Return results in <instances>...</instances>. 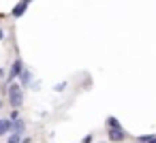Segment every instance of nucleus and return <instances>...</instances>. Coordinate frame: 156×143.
<instances>
[{
  "label": "nucleus",
  "mask_w": 156,
  "mask_h": 143,
  "mask_svg": "<svg viewBox=\"0 0 156 143\" xmlns=\"http://www.w3.org/2000/svg\"><path fill=\"white\" fill-rule=\"evenodd\" d=\"M9 100H11V105L17 109V107H22V100H24V94H22V85H17V83H13L11 88H9Z\"/></svg>",
  "instance_id": "f257e3e1"
},
{
  "label": "nucleus",
  "mask_w": 156,
  "mask_h": 143,
  "mask_svg": "<svg viewBox=\"0 0 156 143\" xmlns=\"http://www.w3.org/2000/svg\"><path fill=\"white\" fill-rule=\"evenodd\" d=\"M109 139L111 141H124V130L122 128H111L109 130Z\"/></svg>",
  "instance_id": "f03ea898"
},
{
  "label": "nucleus",
  "mask_w": 156,
  "mask_h": 143,
  "mask_svg": "<svg viewBox=\"0 0 156 143\" xmlns=\"http://www.w3.org/2000/svg\"><path fill=\"white\" fill-rule=\"evenodd\" d=\"M20 73H22V60H15V64H13V68H11V75H9V77L13 79V77H17Z\"/></svg>",
  "instance_id": "7ed1b4c3"
},
{
  "label": "nucleus",
  "mask_w": 156,
  "mask_h": 143,
  "mask_svg": "<svg viewBox=\"0 0 156 143\" xmlns=\"http://www.w3.org/2000/svg\"><path fill=\"white\" fill-rule=\"evenodd\" d=\"M11 130H15L17 134H20V132H24V122H22V120H15V122H11Z\"/></svg>",
  "instance_id": "20e7f679"
},
{
  "label": "nucleus",
  "mask_w": 156,
  "mask_h": 143,
  "mask_svg": "<svg viewBox=\"0 0 156 143\" xmlns=\"http://www.w3.org/2000/svg\"><path fill=\"white\" fill-rule=\"evenodd\" d=\"M9 130H11V122L0 120V134H5V132H9Z\"/></svg>",
  "instance_id": "39448f33"
},
{
  "label": "nucleus",
  "mask_w": 156,
  "mask_h": 143,
  "mask_svg": "<svg viewBox=\"0 0 156 143\" xmlns=\"http://www.w3.org/2000/svg\"><path fill=\"white\" fill-rule=\"evenodd\" d=\"M107 124H109V128H120V122L115 117H107Z\"/></svg>",
  "instance_id": "423d86ee"
},
{
  "label": "nucleus",
  "mask_w": 156,
  "mask_h": 143,
  "mask_svg": "<svg viewBox=\"0 0 156 143\" xmlns=\"http://www.w3.org/2000/svg\"><path fill=\"white\" fill-rule=\"evenodd\" d=\"M28 81H30V73L24 71V75H22V83H28Z\"/></svg>",
  "instance_id": "0eeeda50"
},
{
  "label": "nucleus",
  "mask_w": 156,
  "mask_h": 143,
  "mask_svg": "<svg viewBox=\"0 0 156 143\" xmlns=\"http://www.w3.org/2000/svg\"><path fill=\"white\" fill-rule=\"evenodd\" d=\"M92 139H94V137H92V134H88V137L83 139V143H92Z\"/></svg>",
  "instance_id": "6e6552de"
},
{
  "label": "nucleus",
  "mask_w": 156,
  "mask_h": 143,
  "mask_svg": "<svg viewBox=\"0 0 156 143\" xmlns=\"http://www.w3.org/2000/svg\"><path fill=\"white\" fill-rule=\"evenodd\" d=\"M147 143H156V137H147Z\"/></svg>",
  "instance_id": "1a4fd4ad"
},
{
  "label": "nucleus",
  "mask_w": 156,
  "mask_h": 143,
  "mask_svg": "<svg viewBox=\"0 0 156 143\" xmlns=\"http://www.w3.org/2000/svg\"><path fill=\"white\" fill-rule=\"evenodd\" d=\"M2 39H5V32H2V30H0V41H2Z\"/></svg>",
  "instance_id": "9d476101"
},
{
  "label": "nucleus",
  "mask_w": 156,
  "mask_h": 143,
  "mask_svg": "<svg viewBox=\"0 0 156 143\" xmlns=\"http://www.w3.org/2000/svg\"><path fill=\"white\" fill-rule=\"evenodd\" d=\"M0 107H2V105H0Z\"/></svg>",
  "instance_id": "9b49d317"
}]
</instances>
